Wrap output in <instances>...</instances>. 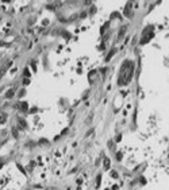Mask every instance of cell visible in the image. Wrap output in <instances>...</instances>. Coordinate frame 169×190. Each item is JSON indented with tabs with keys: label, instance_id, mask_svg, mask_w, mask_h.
<instances>
[{
	"label": "cell",
	"instance_id": "1",
	"mask_svg": "<svg viewBox=\"0 0 169 190\" xmlns=\"http://www.w3.org/2000/svg\"><path fill=\"white\" fill-rule=\"evenodd\" d=\"M134 66L131 62H124L122 66V72L119 74V85H126L133 77Z\"/></svg>",
	"mask_w": 169,
	"mask_h": 190
},
{
	"label": "cell",
	"instance_id": "2",
	"mask_svg": "<svg viewBox=\"0 0 169 190\" xmlns=\"http://www.w3.org/2000/svg\"><path fill=\"white\" fill-rule=\"evenodd\" d=\"M104 166H106V169H108V167H110V162H108V159H106V161H104Z\"/></svg>",
	"mask_w": 169,
	"mask_h": 190
}]
</instances>
